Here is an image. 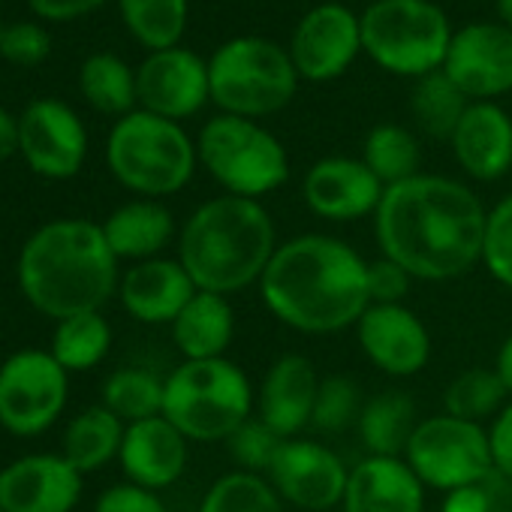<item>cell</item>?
<instances>
[{"instance_id":"obj_18","label":"cell","mask_w":512,"mask_h":512,"mask_svg":"<svg viewBox=\"0 0 512 512\" xmlns=\"http://www.w3.org/2000/svg\"><path fill=\"white\" fill-rule=\"evenodd\" d=\"M386 187L380 178L353 157H326L305 172L302 199L311 214L332 223H353L377 214Z\"/></svg>"},{"instance_id":"obj_26","label":"cell","mask_w":512,"mask_h":512,"mask_svg":"<svg viewBox=\"0 0 512 512\" xmlns=\"http://www.w3.org/2000/svg\"><path fill=\"white\" fill-rule=\"evenodd\" d=\"M235 338V311L226 296L196 290L172 323V341L187 362L223 359Z\"/></svg>"},{"instance_id":"obj_44","label":"cell","mask_w":512,"mask_h":512,"mask_svg":"<svg viewBox=\"0 0 512 512\" xmlns=\"http://www.w3.org/2000/svg\"><path fill=\"white\" fill-rule=\"evenodd\" d=\"M488 440H491L494 470L512 482V398L488 425Z\"/></svg>"},{"instance_id":"obj_24","label":"cell","mask_w":512,"mask_h":512,"mask_svg":"<svg viewBox=\"0 0 512 512\" xmlns=\"http://www.w3.org/2000/svg\"><path fill=\"white\" fill-rule=\"evenodd\" d=\"M344 512H425V485L404 458L368 455L350 467Z\"/></svg>"},{"instance_id":"obj_6","label":"cell","mask_w":512,"mask_h":512,"mask_svg":"<svg viewBox=\"0 0 512 512\" xmlns=\"http://www.w3.org/2000/svg\"><path fill=\"white\" fill-rule=\"evenodd\" d=\"M196 145L175 124L151 112L118 118L106 142V163L127 190L160 199L184 190L196 169Z\"/></svg>"},{"instance_id":"obj_37","label":"cell","mask_w":512,"mask_h":512,"mask_svg":"<svg viewBox=\"0 0 512 512\" xmlns=\"http://www.w3.org/2000/svg\"><path fill=\"white\" fill-rule=\"evenodd\" d=\"M362 407H365V398H362V389L353 377H344V374L326 377L320 383V392H317L311 428L320 434H341L359 422Z\"/></svg>"},{"instance_id":"obj_28","label":"cell","mask_w":512,"mask_h":512,"mask_svg":"<svg viewBox=\"0 0 512 512\" xmlns=\"http://www.w3.org/2000/svg\"><path fill=\"white\" fill-rule=\"evenodd\" d=\"M127 425L103 404L82 410L79 416L70 419L64 431V446L61 455L85 476L103 470L112 458L121 455Z\"/></svg>"},{"instance_id":"obj_39","label":"cell","mask_w":512,"mask_h":512,"mask_svg":"<svg viewBox=\"0 0 512 512\" xmlns=\"http://www.w3.org/2000/svg\"><path fill=\"white\" fill-rule=\"evenodd\" d=\"M482 266L500 287L512 290V196L500 199L488 211Z\"/></svg>"},{"instance_id":"obj_47","label":"cell","mask_w":512,"mask_h":512,"mask_svg":"<svg viewBox=\"0 0 512 512\" xmlns=\"http://www.w3.org/2000/svg\"><path fill=\"white\" fill-rule=\"evenodd\" d=\"M494 371L500 374V380H503V386H506V392H509V398H512V332L506 335V341H503L500 350H497Z\"/></svg>"},{"instance_id":"obj_29","label":"cell","mask_w":512,"mask_h":512,"mask_svg":"<svg viewBox=\"0 0 512 512\" xmlns=\"http://www.w3.org/2000/svg\"><path fill=\"white\" fill-rule=\"evenodd\" d=\"M112 350V326L100 311L91 314H76L67 317L55 326L52 335V356L58 365L73 374V371H91L97 368Z\"/></svg>"},{"instance_id":"obj_13","label":"cell","mask_w":512,"mask_h":512,"mask_svg":"<svg viewBox=\"0 0 512 512\" xmlns=\"http://www.w3.org/2000/svg\"><path fill=\"white\" fill-rule=\"evenodd\" d=\"M19 151L37 175L64 181L79 175L88 157V133L67 103L34 100L19 118Z\"/></svg>"},{"instance_id":"obj_19","label":"cell","mask_w":512,"mask_h":512,"mask_svg":"<svg viewBox=\"0 0 512 512\" xmlns=\"http://www.w3.org/2000/svg\"><path fill=\"white\" fill-rule=\"evenodd\" d=\"M362 49V25L341 4L311 10L293 34V64L308 82L338 79Z\"/></svg>"},{"instance_id":"obj_21","label":"cell","mask_w":512,"mask_h":512,"mask_svg":"<svg viewBox=\"0 0 512 512\" xmlns=\"http://www.w3.org/2000/svg\"><path fill=\"white\" fill-rule=\"evenodd\" d=\"M193 296L196 284L178 263V256L175 260L157 256V260L133 263L118 284L124 311L145 326H172Z\"/></svg>"},{"instance_id":"obj_49","label":"cell","mask_w":512,"mask_h":512,"mask_svg":"<svg viewBox=\"0 0 512 512\" xmlns=\"http://www.w3.org/2000/svg\"><path fill=\"white\" fill-rule=\"evenodd\" d=\"M0 37H4V25H0Z\"/></svg>"},{"instance_id":"obj_9","label":"cell","mask_w":512,"mask_h":512,"mask_svg":"<svg viewBox=\"0 0 512 512\" xmlns=\"http://www.w3.org/2000/svg\"><path fill=\"white\" fill-rule=\"evenodd\" d=\"M362 49L395 76H428L443 70L452 31L431 0H374L359 19Z\"/></svg>"},{"instance_id":"obj_1","label":"cell","mask_w":512,"mask_h":512,"mask_svg":"<svg viewBox=\"0 0 512 512\" xmlns=\"http://www.w3.org/2000/svg\"><path fill=\"white\" fill-rule=\"evenodd\" d=\"M488 211L461 181L416 175L386 187L374 214L380 256L413 281H455L482 263Z\"/></svg>"},{"instance_id":"obj_34","label":"cell","mask_w":512,"mask_h":512,"mask_svg":"<svg viewBox=\"0 0 512 512\" xmlns=\"http://www.w3.org/2000/svg\"><path fill=\"white\" fill-rule=\"evenodd\" d=\"M166 380L145 368H121L103 383V407H109L124 425L163 416Z\"/></svg>"},{"instance_id":"obj_30","label":"cell","mask_w":512,"mask_h":512,"mask_svg":"<svg viewBox=\"0 0 512 512\" xmlns=\"http://www.w3.org/2000/svg\"><path fill=\"white\" fill-rule=\"evenodd\" d=\"M79 88H82L85 100L103 115L124 118L139 103V97H136V73L118 55H109V52L91 55L82 64Z\"/></svg>"},{"instance_id":"obj_11","label":"cell","mask_w":512,"mask_h":512,"mask_svg":"<svg viewBox=\"0 0 512 512\" xmlns=\"http://www.w3.org/2000/svg\"><path fill=\"white\" fill-rule=\"evenodd\" d=\"M70 398V374L49 350H19L0 365V425L16 437L49 431Z\"/></svg>"},{"instance_id":"obj_4","label":"cell","mask_w":512,"mask_h":512,"mask_svg":"<svg viewBox=\"0 0 512 512\" xmlns=\"http://www.w3.org/2000/svg\"><path fill=\"white\" fill-rule=\"evenodd\" d=\"M272 214L260 199L214 196L202 202L178 232V263L196 290L232 296L260 284L278 250Z\"/></svg>"},{"instance_id":"obj_3","label":"cell","mask_w":512,"mask_h":512,"mask_svg":"<svg viewBox=\"0 0 512 512\" xmlns=\"http://www.w3.org/2000/svg\"><path fill=\"white\" fill-rule=\"evenodd\" d=\"M118 284V256L94 220H49L22 244L19 287L40 314L58 323L100 311Z\"/></svg>"},{"instance_id":"obj_8","label":"cell","mask_w":512,"mask_h":512,"mask_svg":"<svg viewBox=\"0 0 512 512\" xmlns=\"http://www.w3.org/2000/svg\"><path fill=\"white\" fill-rule=\"evenodd\" d=\"M196 157L229 196L263 199L290 178L287 148L266 127L238 115L211 118L199 133Z\"/></svg>"},{"instance_id":"obj_12","label":"cell","mask_w":512,"mask_h":512,"mask_svg":"<svg viewBox=\"0 0 512 512\" xmlns=\"http://www.w3.org/2000/svg\"><path fill=\"white\" fill-rule=\"evenodd\" d=\"M266 479L287 506L305 512H329L344 503L350 467L326 443L293 437L281 443Z\"/></svg>"},{"instance_id":"obj_35","label":"cell","mask_w":512,"mask_h":512,"mask_svg":"<svg viewBox=\"0 0 512 512\" xmlns=\"http://www.w3.org/2000/svg\"><path fill=\"white\" fill-rule=\"evenodd\" d=\"M196 512H287V503L266 476L232 470L208 485Z\"/></svg>"},{"instance_id":"obj_43","label":"cell","mask_w":512,"mask_h":512,"mask_svg":"<svg viewBox=\"0 0 512 512\" xmlns=\"http://www.w3.org/2000/svg\"><path fill=\"white\" fill-rule=\"evenodd\" d=\"M94 512H169V509L157 497V491H148L133 482H121L97 497Z\"/></svg>"},{"instance_id":"obj_23","label":"cell","mask_w":512,"mask_h":512,"mask_svg":"<svg viewBox=\"0 0 512 512\" xmlns=\"http://www.w3.org/2000/svg\"><path fill=\"white\" fill-rule=\"evenodd\" d=\"M449 145L470 178L497 181L512 166V118L497 103L476 100L461 115Z\"/></svg>"},{"instance_id":"obj_15","label":"cell","mask_w":512,"mask_h":512,"mask_svg":"<svg viewBox=\"0 0 512 512\" xmlns=\"http://www.w3.org/2000/svg\"><path fill=\"white\" fill-rule=\"evenodd\" d=\"M443 73L470 100H491L512 91V28L467 25L452 34Z\"/></svg>"},{"instance_id":"obj_17","label":"cell","mask_w":512,"mask_h":512,"mask_svg":"<svg viewBox=\"0 0 512 512\" xmlns=\"http://www.w3.org/2000/svg\"><path fill=\"white\" fill-rule=\"evenodd\" d=\"M82 497V473L55 452L25 455L0 470L4 512H73Z\"/></svg>"},{"instance_id":"obj_40","label":"cell","mask_w":512,"mask_h":512,"mask_svg":"<svg viewBox=\"0 0 512 512\" xmlns=\"http://www.w3.org/2000/svg\"><path fill=\"white\" fill-rule=\"evenodd\" d=\"M443 512H512V482L494 470L476 485L449 491L443 497Z\"/></svg>"},{"instance_id":"obj_36","label":"cell","mask_w":512,"mask_h":512,"mask_svg":"<svg viewBox=\"0 0 512 512\" xmlns=\"http://www.w3.org/2000/svg\"><path fill=\"white\" fill-rule=\"evenodd\" d=\"M130 34L154 49H175L187 25V0H118Z\"/></svg>"},{"instance_id":"obj_5","label":"cell","mask_w":512,"mask_h":512,"mask_svg":"<svg viewBox=\"0 0 512 512\" xmlns=\"http://www.w3.org/2000/svg\"><path fill=\"white\" fill-rule=\"evenodd\" d=\"M256 407V389L250 377L223 359L181 362L166 377L163 416L190 443L229 440Z\"/></svg>"},{"instance_id":"obj_46","label":"cell","mask_w":512,"mask_h":512,"mask_svg":"<svg viewBox=\"0 0 512 512\" xmlns=\"http://www.w3.org/2000/svg\"><path fill=\"white\" fill-rule=\"evenodd\" d=\"M19 151V121L0 106V160H7Z\"/></svg>"},{"instance_id":"obj_7","label":"cell","mask_w":512,"mask_h":512,"mask_svg":"<svg viewBox=\"0 0 512 512\" xmlns=\"http://www.w3.org/2000/svg\"><path fill=\"white\" fill-rule=\"evenodd\" d=\"M211 100L223 115L266 118L281 112L299 88L293 58L260 37H238L223 43L208 61Z\"/></svg>"},{"instance_id":"obj_2","label":"cell","mask_w":512,"mask_h":512,"mask_svg":"<svg viewBox=\"0 0 512 512\" xmlns=\"http://www.w3.org/2000/svg\"><path fill=\"white\" fill-rule=\"evenodd\" d=\"M256 287L269 314L302 335H335L371 308L365 256L323 232L281 241Z\"/></svg>"},{"instance_id":"obj_48","label":"cell","mask_w":512,"mask_h":512,"mask_svg":"<svg viewBox=\"0 0 512 512\" xmlns=\"http://www.w3.org/2000/svg\"><path fill=\"white\" fill-rule=\"evenodd\" d=\"M497 13L506 28H512V0H497Z\"/></svg>"},{"instance_id":"obj_45","label":"cell","mask_w":512,"mask_h":512,"mask_svg":"<svg viewBox=\"0 0 512 512\" xmlns=\"http://www.w3.org/2000/svg\"><path fill=\"white\" fill-rule=\"evenodd\" d=\"M31 10L49 22H73L79 16H88L91 10H97L106 0H28Z\"/></svg>"},{"instance_id":"obj_20","label":"cell","mask_w":512,"mask_h":512,"mask_svg":"<svg viewBox=\"0 0 512 512\" xmlns=\"http://www.w3.org/2000/svg\"><path fill=\"white\" fill-rule=\"evenodd\" d=\"M317 365L302 353H284L275 359L256 389V419H263L278 437L293 440L311 428L317 392H320Z\"/></svg>"},{"instance_id":"obj_38","label":"cell","mask_w":512,"mask_h":512,"mask_svg":"<svg viewBox=\"0 0 512 512\" xmlns=\"http://www.w3.org/2000/svg\"><path fill=\"white\" fill-rule=\"evenodd\" d=\"M281 443H284V437H278L263 419H256V416H250V419L226 440L229 455H232V461L238 464V470L256 473V476H266V473H269V467H272V461H275Z\"/></svg>"},{"instance_id":"obj_10","label":"cell","mask_w":512,"mask_h":512,"mask_svg":"<svg viewBox=\"0 0 512 512\" xmlns=\"http://www.w3.org/2000/svg\"><path fill=\"white\" fill-rule=\"evenodd\" d=\"M404 461L425 488L443 494L464 485H476L494 473L488 428L455 419L449 413L419 419L407 443Z\"/></svg>"},{"instance_id":"obj_42","label":"cell","mask_w":512,"mask_h":512,"mask_svg":"<svg viewBox=\"0 0 512 512\" xmlns=\"http://www.w3.org/2000/svg\"><path fill=\"white\" fill-rule=\"evenodd\" d=\"M413 278L386 256L368 263V293H371V305H404L407 293H410Z\"/></svg>"},{"instance_id":"obj_31","label":"cell","mask_w":512,"mask_h":512,"mask_svg":"<svg viewBox=\"0 0 512 512\" xmlns=\"http://www.w3.org/2000/svg\"><path fill=\"white\" fill-rule=\"evenodd\" d=\"M362 163L380 178L383 187H395L419 175L422 151L419 139L401 124H377L362 145Z\"/></svg>"},{"instance_id":"obj_25","label":"cell","mask_w":512,"mask_h":512,"mask_svg":"<svg viewBox=\"0 0 512 512\" xmlns=\"http://www.w3.org/2000/svg\"><path fill=\"white\" fill-rule=\"evenodd\" d=\"M103 235L112 253L130 263L157 260L175 238V217L157 199H133L118 205L103 223Z\"/></svg>"},{"instance_id":"obj_32","label":"cell","mask_w":512,"mask_h":512,"mask_svg":"<svg viewBox=\"0 0 512 512\" xmlns=\"http://www.w3.org/2000/svg\"><path fill=\"white\" fill-rule=\"evenodd\" d=\"M509 404V392L494 368H470L449 380L443 392V413L464 422H494V416Z\"/></svg>"},{"instance_id":"obj_14","label":"cell","mask_w":512,"mask_h":512,"mask_svg":"<svg viewBox=\"0 0 512 512\" xmlns=\"http://www.w3.org/2000/svg\"><path fill=\"white\" fill-rule=\"evenodd\" d=\"M136 97L145 112L178 124L211 100L208 64L178 46L151 52L136 73Z\"/></svg>"},{"instance_id":"obj_50","label":"cell","mask_w":512,"mask_h":512,"mask_svg":"<svg viewBox=\"0 0 512 512\" xmlns=\"http://www.w3.org/2000/svg\"><path fill=\"white\" fill-rule=\"evenodd\" d=\"M0 512H4V509H0Z\"/></svg>"},{"instance_id":"obj_16","label":"cell","mask_w":512,"mask_h":512,"mask_svg":"<svg viewBox=\"0 0 512 512\" xmlns=\"http://www.w3.org/2000/svg\"><path fill=\"white\" fill-rule=\"evenodd\" d=\"M359 350L389 377H413L431 359V335L407 305H371L356 323Z\"/></svg>"},{"instance_id":"obj_41","label":"cell","mask_w":512,"mask_h":512,"mask_svg":"<svg viewBox=\"0 0 512 512\" xmlns=\"http://www.w3.org/2000/svg\"><path fill=\"white\" fill-rule=\"evenodd\" d=\"M49 49H52L49 34L34 22H19L13 28H4V37H0V55L19 67L43 64L49 58Z\"/></svg>"},{"instance_id":"obj_22","label":"cell","mask_w":512,"mask_h":512,"mask_svg":"<svg viewBox=\"0 0 512 512\" xmlns=\"http://www.w3.org/2000/svg\"><path fill=\"white\" fill-rule=\"evenodd\" d=\"M187 443L190 440L166 416L127 425L118 455L127 482L148 491H163L175 485L187 467Z\"/></svg>"},{"instance_id":"obj_27","label":"cell","mask_w":512,"mask_h":512,"mask_svg":"<svg viewBox=\"0 0 512 512\" xmlns=\"http://www.w3.org/2000/svg\"><path fill=\"white\" fill-rule=\"evenodd\" d=\"M416 425H419L416 404L407 392L398 389L368 398L356 422L359 440L368 449V455H383V458H404Z\"/></svg>"},{"instance_id":"obj_33","label":"cell","mask_w":512,"mask_h":512,"mask_svg":"<svg viewBox=\"0 0 512 512\" xmlns=\"http://www.w3.org/2000/svg\"><path fill=\"white\" fill-rule=\"evenodd\" d=\"M467 97L458 91V85L443 73H428L416 82L410 94V109L419 124V130L431 139H452L461 115L467 112Z\"/></svg>"}]
</instances>
